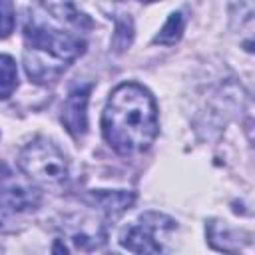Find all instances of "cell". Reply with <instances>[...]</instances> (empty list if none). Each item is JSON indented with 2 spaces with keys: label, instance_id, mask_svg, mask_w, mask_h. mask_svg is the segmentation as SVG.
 Returning a JSON list of instances; mask_svg holds the SVG:
<instances>
[{
  "label": "cell",
  "instance_id": "2",
  "mask_svg": "<svg viewBox=\"0 0 255 255\" xmlns=\"http://www.w3.org/2000/svg\"><path fill=\"white\" fill-rule=\"evenodd\" d=\"M86 44L70 34L58 32L44 24L28 22L24 26V68L36 84H50L74 62Z\"/></svg>",
  "mask_w": 255,
  "mask_h": 255
},
{
  "label": "cell",
  "instance_id": "7",
  "mask_svg": "<svg viewBox=\"0 0 255 255\" xmlns=\"http://www.w3.org/2000/svg\"><path fill=\"white\" fill-rule=\"evenodd\" d=\"M44 4V8L48 12H52L56 18L66 20L68 24L76 26V28H92V20L82 14L72 0H40Z\"/></svg>",
  "mask_w": 255,
  "mask_h": 255
},
{
  "label": "cell",
  "instance_id": "8",
  "mask_svg": "<svg viewBox=\"0 0 255 255\" xmlns=\"http://www.w3.org/2000/svg\"><path fill=\"white\" fill-rule=\"evenodd\" d=\"M18 86V70L16 62L8 54H0V100H6L12 96V92Z\"/></svg>",
  "mask_w": 255,
  "mask_h": 255
},
{
  "label": "cell",
  "instance_id": "10",
  "mask_svg": "<svg viewBox=\"0 0 255 255\" xmlns=\"http://www.w3.org/2000/svg\"><path fill=\"white\" fill-rule=\"evenodd\" d=\"M14 4L12 0H0V38H8L14 32Z\"/></svg>",
  "mask_w": 255,
  "mask_h": 255
},
{
  "label": "cell",
  "instance_id": "12",
  "mask_svg": "<svg viewBox=\"0 0 255 255\" xmlns=\"http://www.w3.org/2000/svg\"><path fill=\"white\" fill-rule=\"evenodd\" d=\"M6 223H8V215H6L4 207H0V231L6 227Z\"/></svg>",
  "mask_w": 255,
  "mask_h": 255
},
{
  "label": "cell",
  "instance_id": "4",
  "mask_svg": "<svg viewBox=\"0 0 255 255\" xmlns=\"http://www.w3.org/2000/svg\"><path fill=\"white\" fill-rule=\"evenodd\" d=\"M171 229H175L173 219L155 211H147L122 231L120 243L133 253H159L163 251L159 237H163Z\"/></svg>",
  "mask_w": 255,
  "mask_h": 255
},
{
  "label": "cell",
  "instance_id": "9",
  "mask_svg": "<svg viewBox=\"0 0 255 255\" xmlns=\"http://www.w3.org/2000/svg\"><path fill=\"white\" fill-rule=\"evenodd\" d=\"M183 24H185L183 14H181V12H173V14L167 18V22L163 24V28L155 34L153 44H161V46H171V44H175V42L181 38V34H183Z\"/></svg>",
  "mask_w": 255,
  "mask_h": 255
},
{
  "label": "cell",
  "instance_id": "5",
  "mask_svg": "<svg viewBox=\"0 0 255 255\" xmlns=\"http://www.w3.org/2000/svg\"><path fill=\"white\" fill-rule=\"evenodd\" d=\"M88 94L90 86L74 90L62 110V124L74 137H82L88 129Z\"/></svg>",
  "mask_w": 255,
  "mask_h": 255
},
{
  "label": "cell",
  "instance_id": "1",
  "mask_svg": "<svg viewBox=\"0 0 255 255\" xmlns=\"http://www.w3.org/2000/svg\"><path fill=\"white\" fill-rule=\"evenodd\" d=\"M157 129V108L143 86L126 82L110 94L102 114V133L120 155L149 149Z\"/></svg>",
  "mask_w": 255,
  "mask_h": 255
},
{
  "label": "cell",
  "instance_id": "3",
  "mask_svg": "<svg viewBox=\"0 0 255 255\" xmlns=\"http://www.w3.org/2000/svg\"><path fill=\"white\" fill-rule=\"evenodd\" d=\"M18 165L30 181L44 187H56L68 179V163L64 153L42 137L30 141L20 151Z\"/></svg>",
  "mask_w": 255,
  "mask_h": 255
},
{
  "label": "cell",
  "instance_id": "11",
  "mask_svg": "<svg viewBox=\"0 0 255 255\" xmlns=\"http://www.w3.org/2000/svg\"><path fill=\"white\" fill-rule=\"evenodd\" d=\"M131 22L129 20H124V22H120L118 24V32H116V36H114V44L122 38V42L118 44V52H122L124 48H128L129 46V42H131Z\"/></svg>",
  "mask_w": 255,
  "mask_h": 255
},
{
  "label": "cell",
  "instance_id": "6",
  "mask_svg": "<svg viewBox=\"0 0 255 255\" xmlns=\"http://www.w3.org/2000/svg\"><path fill=\"white\" fill-rule=\"evenodd\" d=\"M0 189H2L4 201L12 209H30V207H36L38 201H40V195L32 187L20 185L12 177H8V185H2L0 183Z\"/></svg>",
  "mask_w": 255,
  "mask_h": 255
},
{
  "label": "cell",
  "instance_id": "13",
  "mask_svg": "<svg viewBox=\"0 0 255 255\" xmlns=\"http://www.w3.org/2000/svg\"><path fill=\"white\" fill-rule=\"evenodd\" d=\"M141 2H155V0H141Z\"/></svg>",
  "mask_w": 255,
  "mask_h": 255
}]
</instances>
